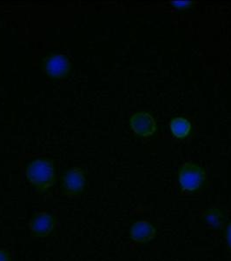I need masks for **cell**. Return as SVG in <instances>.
<instances>
[{
  "label": "cell",
  "mask_w": 231,
  "mask_h": 261,
  "mask_svg": "<svg viewBox=\"0 0 231 261\" xmlns=\"http://www.w3.org/2000/svg\"><path fill=\"white\" fill-rule=\"evenodd\" d=\"M53 167L45 161H38L31 164L28 176L30 180L37 185H44L48 183L53 177Z\"/></svg>",
  "instance_id": "1"
},
{
  "label": "cell",
  "mask_w": 231,
  "mask_h": 261,
  "mask_svg": "<svg viewBox=\"0 0 231 261\" xmlns=\"http://www.w3.org/2000/svg\"><path fill=\"white\" fill-rule=\"evenodd\" d=\"M131 125L136 132L143 136L152 134L156 130L155 121L147 113H138L132 118Z\"/></svg>",
  "instance_id": "2"
},
{
  "label": "cell",
  "mask_w": 231,
  "mask_h": 261,
  "mask_svg": "<svg viewBox=\"0 0 231 261\" xmlns=\"http://www.w3.org/2000/svg\"><path fill=\"white\" fill-rule=\"evenodd\" d=\"M180 181L183 188L188 190H194L199 187L202 181V174L199 171L195 169L184 170L181 174Z\"/></svg>",
  "instance_id": "3"
},
{
  "label": "cell",
  "mask_w": 231,
  "mask_h": 261,
  "mask_svg": "<svg viewBox=\"0 0 231 261\" xmlns=\"http://www.w3.org/2000/svg\"><path fill=\"white\" fill-rule=\"evenodd\" d=\"M47 70L53 76H59L67 70V61L63 56H54L47 63Z\"/></svg>",
  "instance_id": "4"
},
{
  "label": "cell",
  "mask_w": 231,
  "mask_h": 261,
  "mask_svg": "<svg viewBox=\"0 0 231 261\" xmlns=\"http://www.w3.org/2000/svg\"><path fill=\"white\" fill-rule=\"evenodd\" d=\"M53 228V220L47 214H42L34 220V231L37 233H46Z\"/></svg>",
  "instance_id": "5"
},
{
  "label": "cell",
  "mask_w": 231,
  "mask_h": 261,
  "mask_svg": "<svg viewBox=\"0 0 231 261\" xmlns=\"http://www.w3.org/2000/svg\"><path fill=\"white\" fill-rule=\"evenodd\" d=\"M171 127H172V132L175 136L178 138H182V137H185L189 133L190 125L186 120L178 118L172 121Z\"/></svg>",
  "instance_id": "6"
},
{
  "label": "cell",
  "mask_w": 231,
  "mask_h": 261,
  "mask_svg": "<svg viewBox=\"0 0 231 261\" xmlns=\"http://www.w3.org/2000/svg\"><path fill=\"white\" fill-rule=\"evenodd\" d=\"M84 184L83 176L78 171H71L65 178V185L71 191H79L82 188Z\"/></svg>",
  "instance_id": "7"
},
{
  "label": "cell",
  "mask_w": 231,
  "mask_h": 261,
  "mask_svg": "<svg viewBox=\"0 0 231 261\" xmlns=\"http://www.w3.org/2000/svg\"><path fill=\"white\" fill-rule=\"evenodd\" d=\"M189 4L188 1H175L174 2V5L177 6V7H182V6H186Z\"/></svg>",
  "instance_id": "8"
},
{
  "label": "cell",
  "mask_w": 231,
  "mask_h": 261,
  "mask_svg": "<svg viewBox=\"0 0 231 261\" xmlns=\"http://www.w3.org/2000/svg\"><path fill=\"white\" fill-rule=\"evenodd\" d=\"M0 261H8L6 254L3 253L2 251H0Z\"/></svg>",
  "instance_id": "9"
},
{
  "label": "cell",
  "mask_w": 231,
  "mask_h": 261,
  "mask_svg": "<svg viewBox=\"0 0 231 261\" xmlns=\"http://www.w3.org/2000/svg\"><path fill=\"white\" fill-rule=\"evenodd\" d=\"M230 235H231V234Z\"/></svg>",
  "instance_id": "10"
}]
</instances>
